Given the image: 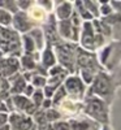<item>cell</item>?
I'll use <instances>...</instances> for the list:
<instances>
[{
	"mask_svg": "<svg viewBox=\"0 0 121 130\" xmlns=\"http://www.w3.org/2000/svg\"><path fill=\"white\" fill-rule=\"evenodd\" d=\"M82 112L86 117L96 121L98 124L108 125V104L94 95H86L82 105Z\"/></svg>",
	"mask_w": 121,
	"mask_h": 130,
	"instance_id": "obj_1",
	"label": "cell"
},
{
	"mask_svg": "<svg viewBox=\"0 0 121 130\" xmlns=\"http://www.w3.org/2000/svg\"><path fill=\"white\" fill-rule=\"evenodd\" d=\"M77 44L70 42H59L55 44V57L60 67H63L68 73H73L75 69V52Z\"/></svg>",
	"mask_w": 121,
	"mask_h": 130,
	"instance_id": "obj_2",
	"label": "cell"
},
{
	"mask_svg": "<svg viewBox=\"0 0 121 130\" xmlns=\"http://www.w3.org/2000/svg\"><path fill=\"white\" fill-rule=\"evenodd\" d=\"M0 51L8 56H20L22 46H21V37L12 27L0 26Z\"/></svg>",
	"mask_w": 121,
	"mask_h": 130,
	"instance_id": "obj_3",
	"label": "cell"
},
{
	"mask_svg": "<svg viewBox=\"0 0 121 130\" xmlns=\"http://www.w3.org/2000/svg\"><path fill=\"white\" fill-rule=\"evenodd\" d=\"M87 95H94L99 99L107 102L113 95V82L108 74L104 72H99L90 86V91Z\"/></svg>",
	"mask_w": 121,
	"mask_h": 130,
	"instance_id": "obj_4",
	"label": "cell"
},
{
	"mask_svg": "<svg viewBox=\"0 0 121 130\" xmlns=\"http://www.w3.org/2000/svg\"><path fill=\"white\" fill-rule=\"evenodd\" d=\"M75 68L80 70H89L93 72L94 74H98L102 72L100 65H99V60L95 55V52H89L82 48H77L75 52Z\"/></svg>",
	"mask_w": 121,
	"mask_h": 130,
	"instance_id": "obj_5",
	"label": "cell"
},
{
	"mask_svg": "<svg viewBox=\"0 0 121 130\" xmlns=\"http://www.w3.org/2000/svg\"><path fill=\"white\" fill-rule=\"evenodd\" d=\"M81 32H80V42L81 48L89 52H94L95 50V30L91 21H85L81 25Z\"/></svg>",
	"mask_w": 121,
	"mask_h": 130,
	"instance_id": "obj_6",
	"label": "cell"
},
{
	"mask_svg": "<svg viewBox=\"0 0 121 130\" xmlns=\"http://www.w3.org/2000/svg\"><path fill=\"white\" fill-rule=\"evenodd\" d=\"M63 86L65 91H67V95H70L75 99H83L85 98L86 86L83 85V82L81 81L78 75H74V74L68 75L63 82Z\"/></svg>",
	"mask_w": 121,
	"mask_h": 130,
	"instance_id": "obj_7",
	"label": "cell"
},
{
	"mask_svg": "<svg viewBox=\"0 0 121 130\" xmlns=\"http://www.w3.org/2000/svg\"><path fill=\"white\" fill-rule=\"evenodd\" d=\"M12 26H13V30L16 32H21V34H27L30 32L35 27V22L30 18V16L27 14V12H21L18 10L17 13L13 14V18H12Z\"/></svg>",
	"mask_w": 121,
	"mask_h": 130,
	"instance_id": "obj_8",
	"label": "cell"
},
{
	"mask_svg": "<svg viewBox=\"0 0 121 130\" xmlns=\"http://www.w3.org/2000/svg\"><path fill=\"white\" fill-rule=\"evenodd\" d=\"M8 125L10 130H33V127L35 126L31 117L17 112H12L9 115Z\"/></svg>",
	"mask_w": 121,
	"mask_h": 130,
	"instance_id": "obj_9",
	"label": "cell"
},
{
	"mask_svg": "<svg viewBox=\"0 0 121 130\" xmlns=\"http://www.w3.org/2000/svg\"><path fill=\"white\" fill-rule=\"evenodd\" d=\"M20 70V61L13 56H3L0 59V78L8 79Z\"/></svg>",
	"mask_w": 121,
	"mask_h": 130,
	"instance_id": "obj_10",
	"label": "cell"
},
{
	"mask_svg": "<svg viewBox=\"0 0 121 130\" xmlns=\"http://www.w3.org/2000/svg\"><path fill=\"white\" fill-rule=\"evenodd\" d=\"M70 130H100L102 125L89 117H74L68 121Z\"/></svg>",
	"mask_w": 121,
	"mask_h": 130,
	"instance_id": "obj_11",
	"label": "cell"
},
{
	"mask_svg": "<svg viewBox=\"0 0 121 130\" xmlns=\"http://www.w3.org/2000/svg\"><path fill=\"white\" fill-rule=\"evenodd\" d=\"M8 82L10 85V96H13V95H22L25 87L27 86V82L24 78V74H21L20 72L16 73L14 75H12V77H9Z\"/></svg>",
	"mask_w": 121,
	"mask_h": 130,
	"instance_id": "obj_12",
	"label": "cell"
},
{
	"mask_svg": "<svg viewBox=\"0 0 121 130\" xmlns=\"http://www.w3.org/2000/svg\"><path fill=\"white\" fill-rule=\"evenodd\" d=\"M74 13L73 3L70 2H60L56 3V9H55V14H56L57 21H65L69 20L72 14Z\"/></svg>",
	"mask_w": 121,
	"mask_h": 130,
	"instance_id": "obj_13",
	"label": "cell"
},
{
	"mask_svg": "<svg viewBox=\"0 0 121 130\" xmlns=\"http://www.w3.org/2000/svg\"><path fill=\"white\" fill-rule=\"evenodd\" d=\"M40 62H42V68L44 69V70L46 69L48 70L50 68L53 67V65H56V57H55V53H53L52 47L50 44H47V47L43 50Z\"/></svg>",
	"mask_w": 121,
	"mask_h": 130,
	"instance_id": "obj_14",
	"label": "cell"
},
{
	"mask_svg": "<svg viewBox=\"0 0 121 130\" xmlns=\"http://www.w3.org/2000/svg\"><path fill=\"white\" fill-rule=\"evenodd\" d=\"M29 37L34 40V44L37 51H43L44 50V44H46V37H44V31L39 27H34L30 32H27Z\"/></svg>",
	"mask_w": 121,
	"mask_h": 130,
	"instance_id": "obj_15",
	"label": "cell"
},
{
	"mask_svg": "<svg viewBox=\"0 0 121 130\" xmlns=\"http://www.w3.org/2000/svg\"><path fill=\"white\" fill-rule=\"evenodd\" d=\"M21 46H22V50L25 52L24 55H34L37 51L34 40L29 37V34H24L21 37Z\"/></svg>",
	"mask_w": 121,
	"mask_h": 130,
	"instance_id": "obj_16",
	"label": "cell"
},
{
	"mask_svg": "<svg viewBox=\"0 0 121 130\" xmlns=\"http://www.w3.org/2000/svg\"><path fill=\"white\" fill-rule=\"evenodd\" d=\"M20 61V68H22L27 72H31L37 68V62L34 59V55H22Z\"/></svg>",
	"mask_w": 121,
	"mask_h": 130,
	"instance_id": "obj_17",
	"label": "cell"
},
{
	"mask_svg": "<svg viewBox=\"0 0 121 130\" xmlns=\"http://www.w3.org/2000/svg\"><path fill=\"white\" fill-rule=\"evenodd\" d=\"M29 10H30V12L27 14L30 16V18L34 21V22H37V21H43L46 18V12L40 7H38L35 3H34V5H33Z\"/></svg>",
	"mask_w": 121,
	"mask_h": 130,
	"instance_id": "obj_18",
	"label": "cell"
},
{
	"mask_svg": "<svg viewBox=\"0 0 121 130\" xmlns=\"http://www.w3.org/2000/svg\"><path fill=\"white\" fill-rule=\"evenodd\" d=\"M46 83H47V78L44 77V75L38 74V73L34 74V72H33V77H31V79H30V85H31L35 90H42V89L46 86Z\"/></svg>",
	"mask_w": 121,
	"mask_h": 130,
	"instance_id": "obj_19",
	"label": "cell"
},
{
	"mask_svg": "<svg viewBox=\"0 0 121 130\" xmlns=\"http://www.w3.org/2000/svg\"><path fill=\"white\" fill-rule=\"evenodd\" d=\"M75 13L78 14V17L81 18V20H83V22L85 21H91V20H94V17L89 13V10H87L86 8H85V5H83V2H77L75 4Z\"/></svg>",
	"mask_w": 121,
	"mask_h": 130,
	"instance_id": "obj_20",
	"label": "cell"
},
{
	"mask_svg": "<svg viewBox=\"0 0 121 130\" xmlns=\"http://www.w3.org/2000/svg\"><path fill=\"white\" fill-rule=\"evenodd\" d=\"M68 95H67V91H65V89H64V86L61 85V86H59V87L56 89V91H55V94H53V96H52V107L53 105H60L64 100H65V98H67Z\"/></svg>",
	"mask_w": 121,
	"mask_h": 130,
	"instance_id": "obj_21",
	"label": "cell"
},
{
	"mask_svg": "<svg viewBox=\"0 0 121 130\" xmlns=\"http://www.w3.org/2000/svg\"><path fill=\"white\" fill-rule=\"evenodd\" d=\"M9 98H10V85H9L8 79L0 78V99L5 102Z\"/></svg>",
	"mask_w": 121,
	"mask_h": 130,
	"instance_id": "obj_22",
	"label": "cell"
},
{
	"mask_svg": "<svg viewBox=\"0 0 121 130\" xmlns=\"http://www.w3.org/2000/svg\"><path fill=\"white\" fill-rule=\"evenodd\" d=\"M44 116H46V121L48 124H53V122H57L61 120V113L60 111L55 109V108H51V109L44 111Z\"/></svg>",
	"mask_w": 121,
	"mask_h": 130,
	"instance_id": "obj_23",
	"label": "cell"
},
{
	"mask_svg": "<svg viewBox=\"0 0 121 130\" xmlns=\"http://www.w3.org/2000/svg\"><path fill=\"white\" fill-rule=\"evenodd\" d=\"M12 18L13 14L5 9H0V26L3 27H10L12 26Z\"/></svg>",
	"mask_w": 121,
	"mask_h": 130,
	"instance_id": "obj_24",
	"label": "cell"
},
{
	"mask_svg": "<svg viewBox=\"0 0 121 130\" xmlns=\"http://www.w3.org/2000/svg\"><path fill=\"white\" fill-rule=\"evenodd\" d=\"M113 12H115V9L111 5V2H99V14H102L104 17H108Z\"/></svg>",
	"mask_w": 121,
	"mask_h": 130,
	"instance_id": "obj_25",
	"label": "cell"
},
{
	"mask_svg": "<svg viewBox=\"0 0 121 130\" xmlns=\"http://www.w3.org/2000/svg\"><path fill=\"white\" fill-rule=\"evenodd\" d=\"M85 8L89 10L93 17H99V2H83Z\"/></svg>",
	"mask_w": 121,
	"mask_h": 130,
	"instance_id": "obj_26",
	"label": "cell"
},
{
	"mask_svg": "<svg viewBox=\"0 0 121 130\" xmlns=\"http://www.w3.org/2000/svg\"><path fill=\"white\" fill-rule=\"evenodd\" d=\"M43 100H44V96H43V91L42 90H35L34 94H33L31 98H30V102L35 105L37 109H39V108H40Z\"/></svg>",
	"mask_w": 121,
	"mask_h": 130,
	"instance_id": "obj_27",
	"label": "cell"
},
{
	"mask_svg": "<svg viewBox=\"0 0 121 130\" xmlns=\"http://www.w3.org/2000/svg\"><path fill=\"white\" fill-rule=\"evenodd\" d=\"M68 72L65 70L63 67H60L59 64H56V65H53L52 68H50L48 70H47V74L50 75V77H55V75H61V74H67Z\"/></svg>",
	"mask_w": 121,
	"mask_h": 130,
	"instance_id": "obj_28",
	"label": "cell"
},
{
	"mask_svg": "<svg viewBox=\"0 0 121 130\" xmlns=\"http://www.w3.org/2000/svg\"><path fill=\"white\" fill-rule=\"evenodd\" d=\"M17 9L21 10V12H26L29 10L33 5H34V2H16Z\"/></svg>",
	"mask_w": 121,
	"mask_h": 130,
	"instance_id": "obj_29",
	"label": "cell"
},
{
	"mask_svg": "<svg viewBox=\"0 0 121 130\" xmlns=\"http://www.w3.org/2000/svg\"><path fill=\"white\" fill-rule=\"evenodd\" d=\"M53 126V130H70V126H69V122L68 121H57V122H53L52 124Z\"/></svg>",
	"mask_w": 121,
	"mask_h": 130,
	"instance_id": "obj_30",
	"label": "cell"
},
{
	"mask_svg": "<svg viewBox=\"0 0 121 130\" xmlns=\"http://www.w3.org/2000/svg\"><path fill=\"white\" fill-rule=\"evenodd\" d=\"M35 4H37L38 7L40 5V8L44 10V12H46V10H52V5H53L52 2H37Z\"/></svg>",
	"mask_w": 121,
	"mask_h": 130,
	"instance_id": "obj_31",
	"label": "cell"
},
{
	"mask_svg": "<svg viewBox=\"0 0 121 130\" xmlns=\"http://www.w3.org/2000/svg\"><path fill=\"white\" fill-rule=\"evenodd\" d=\"M34 91H35V89L34 87H33V86L30 85V83H27V86H26V87H25V90H24V96H26V98H29V99H30V98H31V95L33 94H34Z\"/></svg>",
	"mask_w": 121,
	"mask_h": 130,
	"instance_id": "obj_32",
	"label": "cell"
},
{
	"mask_svg": "<svg viewBox=\"0 0 121 130\" xmlns=\"http://www.w3.org/2000/svg\"><path fill=\"white\" fill-rule=\"evenodd\" d=\"M51 108H53V107H52V100H51V99H44V100H43V103H42V105H40L39 109L47 111V109H51Z\"/></svg>",
	"mask_w": 121,
	"mask_h": 130,
	"instance_id": "obj_33",
	"label": "cell"
},
{
	"mask_svg": "<svg viewBox=\"0 0 121 130\" xmlns=\"http://www.w3.org/2000/svg\"><path fill=\"white\" fill-rule=\"evenodd\" d=\"M8 117H9V115H8V113L0 112V127H3L4 125H7V124H8Z\"/></svg>",
	"mask_w": 121,
	"mask_h": 130,
	"instance_id": "obj_34",
	"label": "cell"
},
{
	"mask_svg": "<svg viewBox=\"0 0 121 130\" xmlns=\"http://www.w3.org/2000/svg\"><path fill=\"white\" fill-rule=\"evenodd\" d=\"M0 112H4V113H8V109H7V107H5V103L0 99Z\"/></svg>",
	"mask_w": 121,
	"mask_h": 130,
	"instance_id": "obj_35",
	"label": "cell"
},
{
	"mask_svg": "<svg viewBox=\"0 0 121 130\" xmlns=\"http://www.w3.org/2000/svg\"><path fill=\"white\" fill-rule=\"evenodd\" d=\"M111 5H112L113 8H115V7H117V8H120V9H121V2H117V3H116V2H111Z\"/></svg>",
	"mask_w": 121,
	"mask_h": 130,
	"instance_id": "obj_36",
	"label": "cell"
},
{
	"mask_svg": "<svg viewBox=\"0 0 121 130\" xmlns=\"http://www.w3.org/2000/svg\"><path fill=\"white\" fill-rule=\"evenodd\" d=\"M0 130H10V127H9V125L7 124V125H4L3 127H0Z\"/></svg>",
	"mask_w": 121,
	"mask_h": 130,
	"instance_id": "obj_37",
	"label": "cell"
},
{
	"mask_svg": "<svg viewBox=\"0 0 121 130\" xmlns=\"http://www.w3.org/2000/svg\"><path fill=\"white\" fill-rule=\"evenodd\" d=\"M100 130H112V129H111V127H109V126H108V125H103V126H102V129H100Z\"/></svg>",
	"mask_w": 121,
	"mask_h": 130,
	"instance_id": "obj_38",
	"label": "cell"
},
{
	"mask_svg": "<svg viewBox=\"0 0 121 130\" xmlns=\"http://www.w3.org/2000/svg\"><path fill=\"white\" fill-rule=\"evenodd\" d=\"M3 56H4V53H3V52H2V51H0V59H2V57H3Z\"/></svg>",
	"mask_w": 121,
	"mask_h": 130,
	"instance_id": "obj_39",
	"label": "cell"
}]
</instances>
